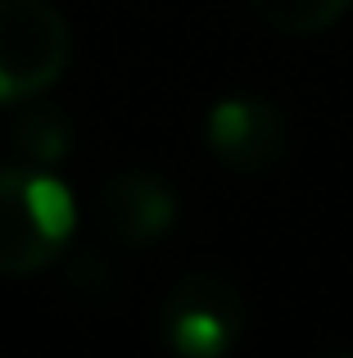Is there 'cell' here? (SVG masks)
Listing matches in <instances>:
<instances>
[{
  "label": "cell",
  "instance_id": "cell-5",
  "mask_svg": "<svg viewBox=\"0 0 353 358\" xmlns=\"http://www.w3.org/2000/svg\"><path fill=\"white\" fill-rule=\"evenodd\" d=\"M96 222L114 245H150L176 222V195L154 173H118L96 200Z\"/></svg>",
  "mask_w": 353,
  "mask_h": 358
},
{
  "label": "cell",
  "instance_id": "cell-3",
  "mask_svg": "<svg viewBox=\"0 0 353 358\" xmlns=\"http://www.w3.org/2000/svg\"><path fill=\"white\" fill-rule=\"evenodd\" d=\"M73 55L68 23L45 0H0V105L41 96Z\"/></svg>",
  "mask_w": 353,
  "mask_h": 358
},
{
  "label": "cell",
  "instance_id": "cell-2",
  "mask_svg": "<svg viewBox=\"0 0 353 358\" xmlns=\"http://www.w3.org/2000/svg\"><path fill=\"white\" fill-rule=\"evenodd\" d=\"M163 345L181 358H222L245 336V295L231 277L195 268L172 281L159 308Z\"/></svg>",
  "mask_w": 353,
  "mask_h": 358
},
{
  "label": "cell",
  "instance_id": "cell-4",
  "mask_svg": "<svg viewBox=\"0 0 353 358\" xmlns=\"http://www.w3.org/2000/svg\"><path fill=\"white\" fill-rule=\"evenodd\" d=\"M204 141L231 173H267L285 155V118L263 96H222L204 118Z\"/></svg>",
  "mask_w": 353,
  "mask_h": 358
},
{
  "label": "cell",
  "instance_id": "cell-7",
  "mask_svg": "<svg viewBox=\"0 0 353 358\" xmlns=\"http://www.w3.org/2000/svg\"><path fill=\"white\" fill-rule=\"evenodd\" d=\"M249 14L263 18L272 32L285 36H313L322 27H331L349 9V0H245Z\"/></svg>",
  "mask_w": 353,
  "mask_h": 358
},
{
  "label": "cell",
  "instance_id": "cell-1",
  "mask_svg": "<svg viewBox=\"0 0 353 358\" xmlns=\"http://www.w3.org/2000/svg\"><path fill=\"white\" fill-rule=\"evenodd\" d=\"M77 227V200L36 164L0 168V272L27 277L50 268Z\"/></svg>",
  "mask_w": 353,
  "mask_h": 358
},
{
  "label": "cell",
  "instance_id": "cell-6",
  "mask_svg": "<svg viewBox=\"0 0 353 358\" xmlns=\"http://www.w3.org/2000/svg\"><path fill=\"white\" fill-rule=\"evenodd\" d=\"M14 150L36 168L59 164V159L73 150V122L50 105H32L14 122Z\"/></svg>",
  "mask_w": 353,
  "mask_h": 358
}]
</instances>
